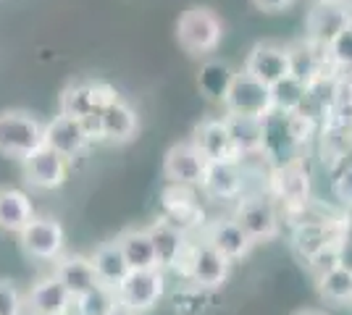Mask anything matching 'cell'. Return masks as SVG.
I'll list each match as a JSON object with an SVG mask.
<instances>
[{"label":"cell","instance_id":"6da1fadb","mask_svg":"<svg viewBox=\"0 0 352 315\" xmlns=\"http://www.w3.org/2000/svg\"><path fill=\"white\" fill-rule=\"evenodd\" d=\"M316 121L305 113H281L271 110L263 116V158L274 168L300 161V150L313 137Z\"/></svg>","mask_w":352,"mask_h":315},{"label":"cell","instance_id":"7a4b0ae2","mask_svg":"<svg viewBox=\"0 0 352 315\" xmlns=\"http://www.w3.org/2000/svg\"><path fill=\"white\" fill-rule=\"evenodd\" d=\"M45 145V121L30 110H0V155L11 161H27Z\"/></svg>","mask_w":352,"mask_h":315},{"label":"cell","instance_id":"3957f363","mask_svg":"<svg viewBox=\"0 0 352 315\" xmlns=\"http://www.w3.org/2000/svg\"><path fill=\"white\" fill-rule=\"evenodd\" d=\"M223 37V24L208 5H190L176 21V40L190 56L216 50Z\"/></svg>","mask_w":352,"mask_h":315},{"label":"cell","instance_id":"277c9868","mask_svg":"<svg viewBox=\"0 0 352 315\" xmlns=\"http://www.w3.org/2000/svg\"><path fill=\"white\" fill-rule=\"evenodd\" d=\"M229 268H232V260L221 255L208 240H200L190 244L187 260L182 266V276L190 279L192 286L210 292V289H219L229 279Z\"/></svg>","mask_w":352,"mask_h":315},{"label":"cell","instance_id":"5b68a950","mask_svg":"<svg viewBox=\"0 0 352 315\" xmlns=\"http://www.w3.org/2000/svg\"><path fill=\"white\" fill-rule=\"evenodd\" d=\"M234 218L252 237V242H268L279 237V210L271 192H252L239 197Z\"/></svg>","mask_w":352,"mask_h":315},{"label":"cell","instance_id":"8992f818","mask_svg":"<svg viewBox=\"0 0 352 315\" xmlns=\"http://www.w3.org/2000/svg\"><path fill=\"white\" fill-rule=\"evenodd\" d=\"M166 294V270L163 268H142L129 270V276L116 286V297L121 305L132 307L134 313L153 310Z\"/></svg>","mask_w":352,"mask_h":315},{"label":"cell","instance_id":"52a82bcc","mask_svg":"<svg viewBox=\"0 0 352 315\" xmlns=\"http://www.w3.org/2000/svg\"><path fill=\"white\" fill-rule=\"evenodd\" d=\"M19 244L24 255L40 263H56L66 247V231L63 226L50 215H34L32 224L19 234Z\"/></svg>","mask_w":352,"mask_h":315},{"label":"cell","instance_id":"ba28073f","mask_svg":"<svg viewBox=\"0 0 352 315\" xmlns=\"http://www.w3.org/2000/svg\"><path fill=\"white\" fill-rule=\"evenodd\" d=\"M223 110L236 113V116H261L263 119L274 110L271 87L250 71H239L229 87L226 100H223Z\"/></svg>","mask_w":352,"mask_h":315},{"label":"cell","instance_id":"9c48e42d","mask_svg":"<svg viewBox=\"0 0 352 315\" xmlns=\"http://www.w3.org/2000/svg\"><path fill=\"white\" fill-rule=\"evenodd\" d=\"M118 97L121 95L108 82H92V79L89 82H72L60 92V113L74 116V119H89Z\"/></svg>","mask_w":352,"mask_h":315},{"label":"cell","instance_id":"30bf717a","mask_svg":"<svg viewBox=\"0 0 352 315\" xmlns=\"http://www.w3.org/2000/svg\"><path fill=\"white\" fill-rule=\"evenodd\" d=\"M161 218L168 226H174L176 231L192 237L195 231H200V226L206 224V210L200 208V202L192 195V187L171 184L163 192V213Z\"/></svg>","mask_w":352,"mask_h":315},{"label":"cell","instance_id":"8fae6325","mask_svg":"<svg viewBox=\"0 0 352 315\" xmlns=\"http://www.w3.org/2000/svg\"><path fill=\"white\" fill-rule=\"evenodd\" d=\"M208 158L200 152L195 142H179L163 155V176L168 184H182V187H200V181L208 171Z\"/></svg>","mask_w":352,"mask_h":315},{"label":"cell","instance_id":"7c38bea8","mask_svg":"<svg viewBox=\"0 0 352 315\" xmlns=\"http://www.w3.org/2000/svg\"><path fill=\"white\" fill-rule=\"evenodd\" d=\"M268 192L274 200H279L281 205H287L289 210H305L310 200V176L305 165L294 161V163L271 168Z\"/></svg>","mask_w":352,"mask_h":315},{"label":"cell","instance_id":"4fadbf2b","mask_svg":"<svg viewBox=\"0 0 352 315\" xmlns=\"http://www.w3.org/2000/svg\"><path fill=\"white\" fill-rule=\"evenodd\" d=\"M21 171H24V181L32 189L50 192V189L63 187V181L69 176V158H63L53 148L43 145L37 152H32L27 161H21Z\"/></svg>","mask_w":352,"mask_h":315},{"label":"cell","instance_id":"5bb4252c","mask_svg":"<svg viewBox=\"0 0 352 315\" xmlns=\"http://www.w3.org/2000/svg\"><path fill=\"white\" fill-rule=\"evenodd\" d=\"M347 237L344 224L342 221H331V218H316V221H302L297 224L292 234V247L300 260H310L313 255H318L323 250L342 244V240Z\"/></svg>","mask_w":352,"mask_h":315},{"label":"cell","instance_id":"9a60e30c","mask_svg":"<svg viewBox=\"0 0 352 315\" xmlns=\"http://www.w3.org/2000/svg\"><path fill=\"white\" fill-rule=\"evenodd\" d=\"M45 145L53 148L56 152H60L63 158H79L82 152H87L92 142V135H89L87 124L82 119H74V116H66V113H58L53 121L45 124Z\"/></svg>","mask_w":352,"mask_h":315},{"label":"cell","instance_id":"2e32d148","mask_svg":"<svg viewBox=\"0 0 352 315\" xmlns=\"http://www.w3.org/2000/svg\"><path fill=\"white\" fill-rule=\"evenodd\" d=\"M192 142L200 148L208 163H239L242 152L234 145V137L229 132L226 119H208L195 126Z\"/></svg>","mask_w":352,"mask_h":315},{"label":"cell","instance_id":"e0dca14e","mask_svg":"<svg viewBox=\"0 0 352 315\" xmlns=\"http://www.w3.org/2000/svg\"><path fill=\"white\" fill-rule=\"evenodd\" d=\"M245 71L274 87L284 76L292 74V50L279 43H258L245 60Z\"/></svg>","mask_w":352,"mask_h":315},{"label":"cell","instance_id":"ac0fdd59","mask_svg":"<svg viewBox=\"0 0 352 315\" xmlns=\"http://www.w3.org/2000/svg\"><path fill=\"white\" fill-rule=\"evenodd\" d=\"M248 189V179L239 163H210L200 181V192L216 202L239 200Z\"/></svg>","mask_w":352,"mask_h":315},{"label":"cell","instance_id":"d6986e66","mask_svg":"<svg viewBox=\"0 0 352 315\" xmlns=\"http://www.w3.org/2000/svg\"><path fill=\"white\" fill-rule=\"evenodd\" d=\"M150 231V240L155 244V255H158V266L163 270H176L182 273V266L187 260V253H190L192 237L176 231L174 226H168L163 218H158L153 226H147Z\"/></svg>","mask_w":352,"mask_h":315},{"label":"cell","instance_id":"ffe728a7","mask_svg":"<svg viewBox=\"0 0 352 315\" xmlns=\"http://www.w3.org/2000/svg\"><path fill=\"white\" fill-rule=\"evenodd\" d=\"M350 24V11L344 5H339V0H321L308 16V40L313 45L329 47V43Z\"/></svg>","mask_w":352,"mask_h":315},{"label":"cell","instance_id":"44dd1931","mask_svg":"<svg viewBox=\"0 0 352 315\" xmlns=\"http://www.w3.org/2000/svg\"><path fill=\"white\" fill-rule=\"evenodd\" d=\"M74 294L63 286L56 273L40 279L32 286V292L27 294V307L32 315H56V313H72Z\"/></svg>","mask_w":352,"mask_h":315},{"label":"cell","instance_id":"7402d4cb","mask_svg":"<svg viewBox=\"0 0 352 315\" xmlns=\"http://www.w3.org/2000/svg\"><path fill=\"white\" fill-rule=\"evenodd\" d=\"M203 240L210 242L221 255H226L232 263L242 260V257H248L250 250H252V244H255L252 237L239 226L236 218H221V221H213V224L206 229Z\"/></svg>","mask_w":352,"mask_h":315},{"label":"cell","instance_id":"603a6c76","mask_svg":"<svg viewBox=\"0 0 352 315\" xmlns=\"http://www.w3.org/2000/svg\"><path fill=\"white\" fill-rule=\"evenodd\" d=\"M100 142H111V145H124L129 142L137 129H140V119L137 110L126 100H113V103L103 108L100 113Z\"/></svg>","mask_w":352,"mask_h":315},{"label":"cell","instance_id":"cb8c5ba5","mask_svg":"<svg viewBox=\"0 0 352 315\" xmlns=\"http://www.w3.org/2000/svg\"><path fill=\"white\" fill-rule=\"evenodd\" d=\"M53 273L58 276L63 286L72 292L74 297L89 292L92 286H98V273H95V266H92V257L87 255H60L56 263H53Z\"/></svg>","mask_w":352,"mask_h":315},{"label":"cell","instance_id":"d4e9b609","mask_svg":"<svg viewBox=\"0 0 352 315\" xmlns=\"http://www.w3.org/2000/svg\"><path fill=\"white\" fill-rule=\"evenodd\" d=\"M34 218L32 200L24 189L0 187V231L21 234Z\"/></svg>","mask_w":352,"mask_h":315},{"label":"cell","instance_id":"484cf974","mask_svg":"<svg viewBox=\"0 0 352 315\" xmlns=\"http://www.w3.org/2000/svg\"><path fill=\"white\" fill-rule=\"evenodd\" d=\"M92 266H95V273H98V281L111 289H116L126 276H129V263L124 257V250L116 240L103 242L95 253H92Z\"/></svg>","mask_w":352,"mask_h":315},{"label":"cell","instance_id":"4316f807","mask_svg":"<svg viewBox=\"0 0 352 315\" xmlns=\"http://www.w3.org/2000/svg\"><path fill=\"white\" fill-rule=\"evenodd\" d=\"M116 242L124 250V257L132 270L142 268H161L158 266V255H155V244L150 240L147 229H124L116 237Z\"/></svg>","mask_w":352,"mask_h":315},{"label":"cell","instance_id":"83f0119b","mask_svg":"<svg viewBox=\"0 0 352 315\" xmlns=\"http://www.w3.org/2000/svg\"><path fill=\"white\" fill-rule=\"evenodd\" d=\"M234 71H232V66L229 63H223V60H206L203 66H200V71H197V87H200V95L210 100V103H221L226 100V95H229V87H232V82H234Z\"/></svg>","mask_w":352,"mask_h":315},{"label":"cell","instance_id":"f1b7e54d","mask_svg":"<svg viewBox=\"0 0 352 315\" xmlns=\"http://www.w3.org/2000/svg\"><path fill=\"white\" fill-rule=\"evenodd\" d=\"M223 119L229 124V132L234 137V145L239 148L242 158L245 155H258V152L263 150V119L261 116L226 113Z\"/></svg>","mask_w":352,"mask_h":315},{"label":"cell","instance_id":"f546056e","mask_svg":"<svg viewBox=\"0 0 352 315\" xmlns=\"http://www.w3.org/2000/svg\"><path fill=\"white\" fill-rule=\"evenodd\" d=\"M292 50V74L297 79H302L305 84H313L318 82L323 74V63H329V56H326V47L313 45V43H300V45L289 47ZM331 66V63H329Z\"/></svg>","mask_w":352,"mask_h":315},{"label":"cell","instance_id":"4dcf8cb0","mask_svg":"<svg viewBox=\"0 0 352 315\" xmlns=\"http://www.w3.org/2000/svg\"><path fill=\"white\" fill-rule=\"evenodd\" d=\"M310 84H305L302 79H297L294 74L284 76L281 82H276L271 87V97H274V110L281 113H300L305 103H308Z\"/></svg>","mask_w":352,"mask_h":315},{"label":"cell","instance_id":"1f68e13d","mask_svg":"<svg viewBox=\"0 0 352 315\" xmlns=\"http://www.w3.org/2000/svg\"><path fill=\"white\" fill-rule=\"evenodd\" d=\"M116 302H118L116 289H111V286H105V284H98V286H92L89 292H85V294L74 297L72 315H108L116 307Z\"/></svg>","mask_w":352,"mask_h":315},{"label":"cell","instance_id":"d6a6232c","mask_svg":"<svg viewBox=\"0 0 352 315\" xmlns=\"http://www.w3.org/2000/svg\"><path fill=\"white\" fill-rule=\"evenodd\" d=\"M318 294L329 302H352V268L337 266L321 279H316Z\"/></svg>","mask_w":352,"mask_h":315},{"label":"cell","instance_id":"836d02e7","mask_svg":"<svg viewBox=\"0 0 352 315\" xmlns=\"http://www.w3.org/2000/svg\"><path fill=\"white\" fill-rule=\"evenodd\" d=\"M329 63L339 71H352V24L344 27L326 47Z\"/></svg>","mask_w":352,"mask_h":315},{"label":"cell","instance_id":"e575fe53","mask_svg":"<svg viewBox=\"0 0 352 315\" xmlns=\"http://www.w3.org/2000/svg\"><path fill=\"white\" fill-rule=\"evenodd\" d=\"M27 307V300L21 297L19 286L8 279H0V315H21Z\"/></svg>","mask_w":352,"mask_h":315},{"label":"cell","instance_id":"d590c367","mask_svg":"<svg viewBox=\"0 0 352 315\" xmlns=\"http://www.w3.org/2000/svg\"><path fill=\"white\" fill-rule=\"evenodd\" d=\"M305 263H308L310 273H313L316 279H321L323 273H329L331 268L342 266V253H339V244L329 247V250H323V253H318V255H313L310 260H305Z\"/></svg>","mask_w":352,"mask_h":315},{"label":"cell","instance_id":"8d00e7d4","mask_svg":"<svg viewBox=\"0 0 352 315\" xmlns=\"http://www.w3.org/2000/svg\"><path fill=\"white\" fill-rule=\"evenodd\" d=\"M334 195H337L342 205L352 208V163L344 165L342 174L337 176V181H334Z\"/></svg>","mask_w":352,"mask_h":315},{"label":"cell","instance_id":"74e56055","mask_svg":"<svg viewBox=\"0 0 352 315\" xmlns=\"http://www.w3.org/2000/svg\"><path fill=\"white\" fill-rule=\"evenodd\" d=\"M200 292H203V289H197V286H195V292H184V294H179V297H176V310H179L182 315L203 313V297H200Z\"/></svg>","mask_w":352,"mask_h":315},{"label":"cell","instance_id":"f35d334b","mask_svg":"<svg viewBox=\"0 0 352 315\" xmlns=\"http://www.w3.org/2000/svg\"><path fill=\"white\" fill-rule=\"evenodd\" d=\"M252 3H255L261 11H265V14H279V11L292 5V0H252Z\"/></svg>","mask_w":352,"mask_h":315},{"label":"cell","instance_id":"ab89813d","mask_svg":"<svg viewBox=\"0 0 352 315\" xmlns=\"http://www.w3.org/2000/svg\"><path fill=\"white\" fill-rule=\"evenodd\" d=\"M339 253H342V266L352 268V240H350V237H344V240H342V244H339Z\"/></svg>","mask_w":352,"mask_h":315},{"label":"cell","instance_id":"60d3db41","mask_svg":"<svg viewBox=\"0 0 352 315\" xmlns=\"http://www.w3.org/2000/svg\"><path fill=\"white\" fill-rule=\"evenodd\" d=\"M108 315H140V313H134L132 307H126V305H121V302H116V307L111 310Z\"/></svg>","mask_w":352,"mask_h":315},{"label":"cell","instance_id":"b9f144b4","mask_svg":"<svg viewBox=\"0 0 352 315\" xmlns=\"http://www.w3.org/2000/svg\"><path fill=\"white\" fill-rule=\"evenodd\" d=\"M297 315H323V313H318V310H300Z\"/></svg>","mask_w":352,"mask_h":315},{"label":"cell","instance_id":"7bdbcfd3","mask_svg":"<svg viewBox=\"0 0 352 315\" xmlns=\"http://www.w3.org/2000/svg\"><path fill=\"white\" fill-rule=\"evenodd\" d=\"M56 315H72V313H56Z\"/></svg>","mask_w":352,"mask_h":315},{"label":"cell","instance_id":"ee69618b","mask_svg":"<svg viewBox=\"0 0 352 315\" xmlns=\"http://www.w3.org/2000/svg\"><path fill=\"white\" fill-rule=\"evenodd\" d=\"M0 3H3V0H0Z\"/></svg>","mask_w":352,"mask_h":315}]
</instances>
